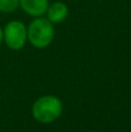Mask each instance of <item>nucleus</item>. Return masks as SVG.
<instances>
[{"mask_svg":"<svg viewBox=\"0 0 131 132\" xmlns=\"http://www.w3.org/2000/svg\"><path fill=\"white\" fill-rule=\"evenodd\" d=\"M28 41L32 46L37 49H44L52 43L55 38L53 23L46 18L38 16L30 22L27 28Z\"/></svg>","mask_w":131,"mask_h":132,"instance_id":"obj_2","label":"nucleus"},{"mask_svg":"<svg viewBox=\"0 0 131 132\" xmlns=\"http://www.w3.org/2000/svg\"><path fill=\"white\" fill-rule=\"evenodd\" d=\"M48 20L52 23H59L63 22L69 15V8L64 2L56 1L53 4L49 5L48 11H46Z\"/></svg>","mask_w":131,"mask_h":132,"instance_id":"obj_5","label":"nucleus"},{"mask_svg":"<svg viewBox=\"0 0 131 132\" xmlns=\"http://www.w3.org/2000/svg\"><path fill=\"white\" fill-rule=\"evenodd\" d=\"M63 102L56 95H44L38 97L31 107L32 117L42 124H49L60 117Z\"/></svg>","mask_w":131,"mask_h":132,"instance_id":"obj_1","label":"nucleus"},{"mask_svg":"<svg viewBox=\"0 0 131 132\" xmlns=\"http://www.w3.org/2000/svg\"><path fill=\"white\" fill-rule=\"evenodd\" d=\"M4 41L9 49L21 50L28 41L27 27L20 21H11L4 28Z\"/></svg>","mask_w":131,"mask_h":132,"instance_id":"obj_3","label":"nucleus"},{"mask_svg":"<svg viewBox=\"0 0 131 132\" xmlns=\"http://www.w3.org/2000/svg\"><path fill=\"white\" fill-rule=\"evenodd\" d=\"M92 132H95V131H92Z\"/></svg>","mask_w":131,"mask_h":132,"instance_id":"obj_8","label":"nucleus"},{"mask_svg":"<svg viewBox=\"0 0 131 132\" xmlns=\"http://www.w3.org/2000/svg\"><path fill=\"white\" fill-rule=\"evenodd\" d=\"M20 6L27 14L38 18L46 13L49 0H20Z\"/></svg>","mask_w":131,"mask_h":132,"instance_id":"obj_4","label":"nucleus"},{"mask_svg":"<svg viewBox=\"0 0 131 132\" xmlns=\"http://www.w3.org/2000/svg\"><path fill=\"white\" fill-rule=\"evenodd\" d=\"M2 41H4V31H2L1 27H0V44H1Z\"/></svg>","mask_w":131,"mask_h":132,"instance_id":"obj_7","label":"nucleus"},{"mask_svg":"<svg viewBox=\"0 0 131 132\" xmlns=\"http://www.w3.org/2000/svg\"><path fill=\"white\" fill-rule=\"evenodd\" d=\"M20 6V0H0V12L12 13Z\"/></svg>","mask_w":131,"mask_h":132,"instance_id":"obj_6","label":"nucleus"}]
</instances>
